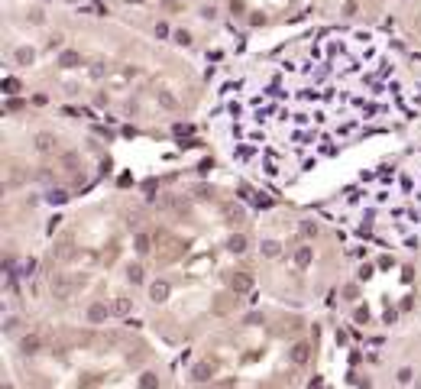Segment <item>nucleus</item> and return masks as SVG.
Listing matches in <instances>:
<instances>
[{"label":"nucleus","mask_w":421,"mask_h":389,"mask_svg":"<svg viewBox=\"0 0 421 389\" xmlns=\"http://www.w3.org/2000/svg\"><path fill=\"white\" fill-rule=\"evenodd\" d=\"M311 263V250H298V266H308Z\"/></svg>","instance_id":"10"},{"label":"nucleus","mask_w":421,"mask_h":389,"mask_svg":"<svg viewBox=\"0 0 421 389\" xmlns=\"http://www.w3.org/2000/svg\"><path fill=\"white\" fill-rule=\"evenodd\" d=\"M36 149H43V153H49V149H55V136H49V133H39V136H36Z\"/></svg>","instance_id":"5"},{"label":"nucleus","mask_w":421,"mask_h":389,"mask_svg":"<svg viewBox=\"0 0 421 389\" xmlns=\"http://www.w3.org/2000/svg\"><path fill=\"white\" fill-rule=\"evenodd\" d=\"M250 285H253L250 276H243V272H240V276H233V289H237V292H250Z\"/></svg>","instance_id":"6"},{"label":"nucleus","mask_w":421,"mask_h":389,"mask_svg":"<svg viewBox=\"0 0 421 389\" xmlns=\"http://www.w3.org/2000/svg\"><path fill=\"white\" fill-rule=\"evenodd\" d=\"M395 65L376 36L330 30L292 49L263 81L224 104L233 159L259 175L292 179L314 153L369 133L402 107Z\"/></svg>","instance_id":"1"},{"label":"nucleus","mask_w":421,"mask_h":389,"mask_svg":"<svg viewBox=\"0 0 421 389\" xmlns=\"http://www.w3.org/2000/svg\"><path fill=\"white\" fill-rule=\"evenodd\" d=\"M114 308H117V315H127V311H130V302H127V298H117Z\"/></svg>","instance_id":"9"},{"label":"nucleus","mask_w":421,"mask_h":389,"mask_svg":"<svg viewBox=\"0 0 421 389\" xmlns=\"http://www.w3.org/2000/svg\"><path fill=\"white\" fill-rule=\"evenodd\" d=\"M217 389H230V386H217Z\"/></svg>","instance_id":"16"},{"label":"nucleus","mask_w":421,"mask_h":389,"mask_svg":"<svg viewBox=\"0 0 421 389\" xmlns=\"http://www.w3.org/2000/svg\"><path fill=\"white\" fill-rule=\"evenodd\" d=\"M130 279H133V282H140V279H143V269H140V266H130Z\"/></svg>","instance_id":"13"},{"label":"nucleus","mask_w":421,"mask_h":389,"mask_svg":"<svg viewBox=\"0 0 421 389\" xmlns=\"http://www.w3.org/2000/svg\"><path fill=\"white\" fill-rule=\"evenodd\" d=\"M130 4H143V0H130Z\"/></svg>","instance_id":"15"},{"label":"nucleus","mask_w":421,"mask_h":389,"mask_svg":"<svg viewBox=\"0 0 421 389\" xmlns=\"http://www.w3.org/2000/svg\"><path fill=\"white\" fill-rule=\"evenodd\" d=\"M104 318H107V308H104V305H91V311H88V321H91V324H101Z\"/></svg>","instance_id":"4"},{"label":"nucleus","mask_w":421,"mask_h":389,"mask_svg":"<svg viewBox=\"0 0 421 389\" xmlns=\"http://www.w3.org/2000/svg\"><path fill=\"white\" fill-rule=\"evenodd\" d=\"M153 298H156V302H159V298H165V285H162V282L153 285Z\"/></svg>","instance_id":"12"},{"label":"nucleus","mask_w":421,"mask_h":389,"mask_svg":"<svg viewBox=\"0 0 421 389\" xmlns=\"http://www.w3.org/2000/svg\"><path fill=\"white\" fill-rule=\"evenodd\" d=\"M162 107H169V111H175V98H172V94H162Z\"/></svg>","instance_id":"11"},{"label":"nucleus","mask_w":421,"mask_h":389,"mask_svg":"<svg viewBox=\"0 0 421 389\" xmlns=\"http://www.w3.org/2000/svg\"><path fill=\"white\" fill-rule=\"evenodd\" d=\"M140 389H159V376H156V373H143V376H140Z\"/></svg>","instance_id":"7"},{"label":"nucleus","mask_w":421,"mask_h":389,"mask_svg":"<svg viewBox=\"0 0 421 389\" xmlns=\"http://www.w3.org/2000/svg\"><path fill=\"white\" fill-rule=\"evenodd\" d=\"M308 357H311V347H308L305 340L292 347V363H295V366H305V363H308Z\"/></svg>","instance_id":"2"},{"label":"nucleus","mask_w":421,"mask_h":389,"mask_svg":"<svg viewBox=\"0 0 421 389\" xmlns=\"http://www.w3.org/2000/svg\"><path fill=\"white\" fill-rule=\"evenodd\" d=\"M136 247H140V253H146V250H149V240H146V237H136Z\"/></svg>","instance_id":"14"},{"label":"nucleus","mask_w":421,"mask_h":389,"mask_svg":"<svg viewBox=\"0 0 421 389\" xmlns=\"http://www.w3.org/2000/svg\"><path fill=\"white\" fill-rule=\"evenodd\" d=\"M211 376H214V363H208V360H204V363H198L195 370H191V379H195V383H208Z\"/></svg>","instance_id":"3"},{"label":"nucleus","mask_w":421,"mask_h":389,"mask_svg":"<svg viewBox=\"0 0 421 389\" xmlns=\"http://www.w3.org/2000/svg\"><path fill=\"white\" fill-rule=\"evenodd\" d=\"M39 350V337H26L23 340V353H36Z\"/></svg>","instance_id":"8"}]
</instances>
